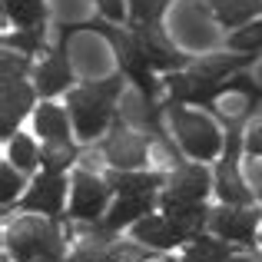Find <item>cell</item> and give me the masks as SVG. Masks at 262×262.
Wrapping results in <instances>:
<instances>
[{"label": "cell", "mask_w": 262, "mask_h": 262, "mask_svg": "<svg viewBox=\"0 0 262 262\" xmlns=\"http://www.w3.org/2000/svg\"><path fill=\"white\" fill-rule=\"evenodd\" d=\"M4 47L20 50V53H27V57H37V53L43 50V24L40 27H20L17 33H7Z\"/></svg>", "instance_id": "7402d4cb"}, {"label": "cell", "mask_w": 262, "mask_h": 262, "mask_svg": "<svg viewBox=\"0 0 262 262\" xmlns=\"http://www.w3.org/2000/svg\"><path fill=\"white\" fill-rule=\"evenodd\" d=\"M160 209H163V216L169 219V226L176 229V236H179V243H189V239H196L199 232L209 226V216H212V209L206 203H189V199H179L173 196V192H160Z\"/></svg>", "instance_id": "8992f818"}, {"label": "cell", "mask_w": 262, "mask_h": 262, "mask_svg": "<svg viewBox=\"0 0 262 262\" xmlns=\"http://www.w3.org/2000/svg\"><path fill=\"white\" fill-rule=\"evenodd\" d=\"M133 236H136V243H143V246H149V249H160V252H166V249H176V246H183L179 243V236H176V229L169 226V219L163 216H143L140 223H133Z\"/></svg>", "instance_id": "9a60e30c"}, {"label": "cell", "mask_w": 262, "mask_h": 262, "mask_svg": "<svg viewBox=\"0 0 262 262\" xmlns=\"http://www.w3.org/2000/svg\"><path fill=\"white\" fill-rule=\"evenodd\" d=\"M33 129H37V136H43V143L47 140H70V116L57 103L43 100L37 106V113H33Z\"/></svg>", "instance_id": "2e32d148"}, {"label": "cell", "mask_w": 262, "mask_h": 262, "mask_svg": "<svg viewBox=\"0 0 262 262\" xmlns=\"http://www.w3.org/2000/svg\"><path fill=\"white\" fill-rule=\"evenodd\" d=\"M7 160H10L17 169L30 173V169H37V163H40V149H37V143H33L30 136L17 133V136L7 140Z\"/></svg>", "instance_id": "ffe728a7"}, {"label": "cell", "mask_w": 262, "mask_h": 262, "mask_svg": "<svg viewBox=\"0 0 262 262\" xmlns=\"http://www.w3.org/2000/svg\"><path fill=\"white\" fill-rule=\"evenodd\" d=\"M229 262H259V256H243V252H239V256H232Z\"/></svg>", "instance_id": "83f0119b"}, {"label": "cell", "mask_w": 262, "mask_h": 262, "mask_svg": "<svg viewBox=\"0 0 262 262\" xmlns=\"http://www.w3.org/2000/svg\"><path fill=\"white\" fill-rule=\"evenodd\" d=\"M262 219V209L252 206H232V203H219L209 216V229L216 236H223L226 243L236 246H249L256 239V226Z\"/></svg>", "instance_id": "5b68a950"}, {"label": "cell", "mask_w": 262, "mask_h": 262, "mask_svg": "<svg viewBox=\"0 0 262 262\" xmlns=\"http://www.w3.org/2000/svg\"><path fill=\"white\" fill-rule=\"evenodd\" d=\"M156 203H160V196H120L110 206V212L103 216V226H106L110 232H120L123 226H133V223H140L143 216H149Z\"/></svg>", "instance_id": "4fadbf2b"}, {"label": "cell", "mask_w": 262, "mask_h": 262, "mask_svg": "<svg viewBox=\"0 0 262 262\" xmlns=\"http://www.w3.org/2000/svg\"><path fill=\"white\" fill-rule=\"evenodd\" d=\"M149 146H153V143H146V136H140L136 129H129V126L120 123V126L106 136L103 156H106V163L113 169H140L143 163L149 160Z\"/></svg>", "instance_id": "ba28073f"}, {"label": "cell", "mask_w": 262, "mask_h": 262, "mask_svg": "<svg viewBox=\"0 0 262 262\" xmlns=\"http://www.w3.org/2000/svg\"><path fill=\"white\" fill-rule=\"evenodd\" d=\"M63 199H67V179H63V173H50V169H43V173L30 183V189L17 199V206L27 209V212H40V216H53V219H57L60 212H63Z\"/></svg>", "instance_id": "52a82bcc"}, {"label": "cell", "mask_w": 262, "mask_h": 262, "mask_svg": "<svg viewBox=\"0 0 262 262\" xmlns=\"http://www.w3.org/2000/svg\"><path fill=\"white\" fill-rule=\"evenodd\" d=\"M163 110H169V123H173V133L179 140L186 156L199 163H209L219 156L223 149V133H219L216 120L196 110H186V103H166Z\"/></svg>", "instance_id": "7a4b0ae2"}, {"label": "cell", "mask_w": 262, "mask_h": 262, "mask_svg": "<svg viewBox=\"0 0 262 262\" xmlns=\"http://www.w3.org/2000/svg\"><path fill=\"white\" fill-rule=\"evenodd\" d=\"M96 4H100L103 17L113 20V24H123V20H126V13H129V4H123V0H96Z\"/></svg>", "instance_id": "4316f807"}, {"label": "cell", "mask_w": 262, "mask_h": 262, "mask_svg": "<svg viewBox=\"0 0 262 262\" xmlns=\"http://www.w3.org/2000/svg\"><path fill=\"white\" fill-rule=\"evenodd\" d=\"M33 100H37V90L30 83L4 80V106H0V133H4V140H10L13 129L20 126V120L33 110Z\"/></svg>", "instance_id": "30bf717a"}, {"label": "cell", "mask_w": 262, "mask_h": 262, "mask_svg": "<svg viewBox=\"0 0 262 262\" xmlns=\"http://www.w3.org/2000/svg\"><path fill=\"white\" fill-rule=\"evenodd\" d=\"M256 60V53H243V50H232V53H212V57H203L196 63H189L192 73H199L203 80H226L232 73L246 70V67Z\"/></svg>", "instance_id": "5bb4252c"}, {"label": "cell", "mask_w": 262, "mask_h": 262, "mask_svg": "<svg viewBox=\"0 0 262 262\" xmlns=\"http://www.w3.org/2000/svg\"><path fill=\"white\" fill-rule=\"evenodd\" d=\"M77 146H73L70 140H47L43 146H40V163H43V169H50V173H67V169L77 163Z\"/></svg>", "instance_id": "ac0fdd59"}, {"label": "cell", "mask_w": 262, "mask_h": 262, "mask_svg": "<svg viewBox=\"0 0 262 262\" xmlns=\"http://www.w3.org/2000/svg\"><path fill=\"white\" fill-rule=\"evenodd\" d=\"M246 149L262 160V116H252L246 123Z\"/></svg>", "instance_id": "484cf974"}, {"label": "cell", "mask_w": 262, "mask_h": 262, "mask_svg": "<svg viewBox=\"0 0 262 262\" xmlns=\"http://www.w3.org/2000/svg\"><path fill=\"white\" fill-rule=\"evenodd\" d=\"M149 259V246H133V243H110L100 262H146Z\"/></svg>", "instance_id": "603a6c76"}, {"label": "cell", "mask_w": 262, "mask_h": 262, "mask_svg": "<svg viewBox=\"0 0 262 262\" xmlns=\"http://www.w3.org/2000/svg\"><path fill=\"white\" fill-rule=\"evenodd\" d=\"M73 199H70V219L77 223H96V219L106 212V203H110V183L106 176H96V173H86V169H77L73 173Z\"/></svg>", "instance_id": "277c9868"}, {"label": "cell", "mask_w": 262, "mask_h": 262, "mask_svg": "<svg viewBox=\"0 0 262 262\" xmlns=\"http://www.w3.org/2000/svg\"><path fill=\"white\" fill-rule=\"evenodd\" d=\"M33 80H37V93L43 96V100H50V96H57V93H70L73 70L63 57V43H60L43 63L33 67Z\"/></svg>", "instance_id": "8fae6325"}, {"label": "cell", "mask_w": 262, "mask_h": 262, "mask_svg": "<svg viewBox=\"0 0 262 262\" xmlns=\"http://www.w3.org/2000/svg\"><path fill=\"white\" fill-rule=\"evenodd\" d=\"M120 86L123 80L120 77H110L103 83H86V86H77L67 93V103H70V120H73V129H77L80 140H96L103 129L110 126L113 120V103L120 96Z\"/></svg>", "instance_id": "6da1fadb"}, {"label": "cell", "mask_w": 262, "mask_h": 262, "mask_svg": "<svg viewBox=\"0 0 262 262\" xmlns=\"http://www.w3.org/2000/svg\"><path fill=\"white\" fill-rule=\"evenodd\" d=\"M169 192L179 199H189V203H206V196H209L212 189H216V173H209V169L203 166V163H183V166H176L173 173H169Z\"/></svg>", "instance_id": "9c48e42d"}, {"label": "cell", "mask_w": 262, "mask_h": 262, "mask_svg": "<svg viewBox=\"0 0 262 262\" xmlns=\"http://www.w3.org/2000/svg\"><path fill=\"white\" fill-rule=\"evenodd\" d=\"M20 189H24V169H17L13 163H4V169H0V199H4V206H10Z\"/></svg>", "instance_id": "cb8c5ba5"}, {"label": "cell", "mask_w": 262, "mask_h": 262, "mask_svg": "<svg viewBox=\"0 0 262 262\" xmlns=\"http://www.w3.org/2000/svg\"><path fill=\"white\" fill-rule=\"evenodd\" d=\"M129 4V24L136 27H160L169 0H126Z\"/></svg>", "instance_id": "44dd1931"}, {"label": "cell", "mask_w": 262, "mask_h": 262, "mask_svg": "<svg viewBox=\"0 0 262 262\" xmlns=\"http://www.w3.org/2000/svg\"><path fill=\"white\" fill-rule=\"evenodd\" d=\"M4 13L17 27H40L47 20L43 0H4Z\"/></svg>", "instance_id": "d6986e66"}, {"label": "cell", "mask_w": 262, "mask_h": 262, "mask_svg": "<svg viewBox=\"0 0 262 262\" xmlns=\"http://www.w3.org/2000/svg\"><path fill=\"white\" fill-rule=\"evenodd\" d=\"M7 249L17 262H63V236L50 219H20L7 232Z\"/></svg>", "instance_id": "3957f363"}, {"label": "cell", "mask_w": 262, "mask_h": 262, "mask_svg": "<svg viewBox=\"0 0 262 262\" xmlns=\"http://www.w3.org/2000/svg\"><path fill=\"white\" fill-rule=\"evenodd\" d=\"M106 183L116 196H160V189L169 183V176L140 173V169H110Z\"/></svg>", "instance_id": "7c38bea8"}, {"label": "cell", "mask_w": 262, "mask_h": 262, "mask_svg": "<svg viewBox=\"0 0 262 262\" xmlns=\"http://www.w3.org/2000/svg\"><path fill=\"white\" fill-rule=\"evenodd\" d=\"M259 243H262V232H259Z\"/></svg>", "instance_id": "f1b7e54d"}, {"label": "cell", "mask_w": 262, "mask_h": 262, "mask_svg": "<svg viewBox=\"0 0 262 262\" xmlns=\"http://www.w3.org/2000/svg\"><path fill=\"white\" fill-rule=\"evenodd\" d=\"M219 24L226 27H246L256 13H262V0H209Z\"/></svg>", "instance_id": "e0dca14e"}, {"label": "cell", "mask_w": 262, "mask_h": 262, "mask_svg": "<svg viewBox=\"0 0 262 262\" xmlns=\"http://www.w3.org/2000/svg\"><path fill=\"white\" fill-rule=\"evenodd\" d=\"M0 67H4V80H24L27 73L33 70L30 67V57H27V53H13L10 47H7L4 50V57H0Z\"/></svg>", "instance_id": "d4e9b609"}]
</instances>
